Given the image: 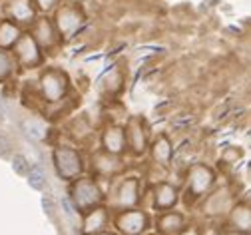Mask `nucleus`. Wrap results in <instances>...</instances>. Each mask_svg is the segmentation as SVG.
Wrapping results in <instances>:
<instances>
[{"label":"nucleus","mask_w":251,"mask_h":235,"mask_svg":"<svg viewBox=\"0 0 251 235\" xmlns=\"http://www.w3.org/2000/svg\"><path fill=\"white\" fill-rule=\"evenodd\" d=\"M153 235H162V233H153Z\"/></svg>","instance_id":"36"},{"label":"nucleus","mask_w":251,"mask_h":235,"mask_svg":"<svg viewBox=\"0 0 251 235\" xmlns=\"http://www.w3.org/2000/svg\"><path fill=\"white\" fill-rule=\"evenodd\" d=\"M177 235H201V229H200L198 225H190V227L185 225Z\"/></svg>","instance_id":"31"},{"label":"nucleus","mask_w":251,"mask_h":235,"mask_svg":"<svg viewBox=\"0 0 251 235\" xmlns=\"http://www.w3.org/2000/svg\"><path fill=\"white\" fill-rule=\"evenodd\" d=\"M122 84H124V78H122L120 70L114 66V68L110 70V76L106 78V82H104V86H102V90L108 92L110 96H114V94H118V92L122 90Z\"/></svg>","instance_id":"24"},{"label":"nucleus","mask_w":251,"mask_h":235,"mask_svg":"<svg viewBox=\"0 0 251 235\" xmlns=\"http://www.w3.org/2000/svg\"><path fill=\"white\" fill-rule=\"evenodd\" d=\"M20 36H22V28H20V24H16V22L10 20V18L0 20V48L12 50Z\"/></svg>","instance_id":"20"},{"label":"nucleus","mask_w":251,"mask_h":235,"mask_svg":"<svg viewBox=\"0 0 251 235\" xmlns=\"http://www.w3.org/2000/svg\"><path fill=\"white\" fill-rule=\"evenodd\" d=\"M70 2H72V4H78V2H82V0H70Z\"/></svg>","instance_id":"35"},{"label":"nucleus","mask_w":251,"mask_h":235,"mask_svg":"<svg viewBox=\"0 0 251 235\" xmlns=\"http://www.w3.org/2000/svg\"><path fill=\"white\" fill-rule=\"evenodd\" d=\"M52 163L58 178L62 182H72L82 176L84 172V159L78 150L68 146H58L52 152Z\"/></svg>","instance_id":"3"},{"label":"nucleus","mask_w":251,"mask_h":235,"mask_svg":"<svg viewBox=\"0 0 251 235\" xmlns=\"http://www.w3.org/2000/svg\"><path fill=\"white\" fill-rule=\"evenodd\" d=\"M26 180H28V185L40 191L46 187V170L40 165V163H34V165H30V170L26 174Z\"/></svg>","instance_id":"22"},{"label":"nucleus","mask_w":251,"mask_h":235,"mask_svg":"<svg viewBox=\"0 0 251 235\" xmlns=\"http://www.w3.org/2000/svg\"><path fill=\"white\" fill-rule=\"evenodd\" d=\"M227 221L231 229L251 233V206L241 201V204H233V208L227 213Z\"/></svg>","instance_id":"19"},{"label":"nucleus","mask_w":251,"mask_h":235,"mask_svg":"<svg viewBox=\"0 0 251 235\" xmlns=\"http://www.w3.org/2000/svg\"><path fill=\"white\" fill-rule=\"evenodd\" d=\"M231 208H233V197L229 187H217L215 191H209L203 197L201 211L207 217H222V215H227Z\"/></svg>","instance_id":"9"},{"label":"nucleus","mask_w":251,"mask_h":235,"mask_svg":"<svg viewBox=\"0 0 251 235\" xmlns=\"http://www.w3.org/2000/svg\"><path fill=\"white\" fill-rule=\"evenodd\" d=\"M150 152H151V159L155 161V165L164 167V170H168V167L172 165L174 154H176L174 152V144H172L168 133H160V136L151 142Z\"/></svg>","instance_id":"17"},{"label":"nucleus","mask_w":251,"mask_h":235,"mask_svg":"<svg viewBox=\"0 0 251 235\" xmlns=\"http://www.w3.org/2000/svg\"><path fill=\"white\" fill-rule=\"evenodd\" d=\"M194 122H196V118H194L192 114H183L179 120L174 122V128H176V130H185V128H190Z\"/></svg>","instance_id":"28"},{"label":"nucleus","mask_w":251,"mask_h":235,"mask_svg":"<svg viewBox=\"0 0 251 235\" xmlns=\"http://www.w3.org/2000/svg\"><path fill=\"white\" fill-rule=\"evenodd\" d=\"M142 183L138 178H126L122 180L112 195V208L118 209H132L138 208V204L142 201Z\"/></svg>","instance_id":"7"},{"label":"nucleus","mask_w":251,"mask_h":235,"mask_svg":"<svg viewBox=\"0 0 251 235\" xmlns=\"http://www.w3.org/2000/svg\"><path fill=\"white\" fill-rule=\"evenodd\" d=\"M96 235H116V233H112V231H108V229H104V231H100V233H96Z\"/></svg>","instance_id":"34"},{"label":"nucleus","mask_w":251,"mask_h":235,"mask_svg":"<svg viewBox=\"0 0 251 235\" xmlns=\"http://www.w3.org/2000/svg\"><path fill=\"white\" fill-rule=\"evenodd\" d=\"M102 150L114 156H122L128 150V140H126V128L118 124H110L102 131Z\"/></svg>","instance_id":"14"},{"label":"nucleus","mask_w":251,"mask_h":235,"mask_svg":"<svg viewBox=\"0 0 251 235\" xmlns=\"http://www.w3.org/2000/svg\"><path fill=\"white\" fill-rule=\"evenodd\" d=\"M215 185V172L207 163H194L185 172V187H183V201L185 206H196L201 201Z\"/></svg>","instance_id":"1"},{"label":"nucleus","mask_w":251,"mask_h":235,"mask_svg":"<svg viewBox=\"0 0 251 235\" xmlns=\"http://www.w3.org/2000/svg\"><path fill=\"white\" fill-rule=\"evenodd\" d=\"M112 223L120 231V235H144L150 227V217L144 209H138V208L118 209Z\"/></svg>","instance_id":"6"},{"label":"nucleus","mask_w":251,"mask_h":235,"mask_svg":"<svg viewBox=\"0 0 251 235\" xmlns=\"http://www.w3.org/2000/svg\"><path fill=\"white\" fill-rule=\"evenodd\" d=\"M222 235H249V233H245V231H237V229H227V231H222Z\"/></svg>","instance_id":"33"},{"label":"nucleus","mask_w":251,"mask_h":235,"mask_svg":"<svg viewBox=\"0 0 251 235\" xmlns=\"http://www.w3.org/2000/svg\"><path fill=\"white\" fill-rule=\"evenodd\" d=\"M68 76L66 72H62L58 68H48L42 72L40 80H38V88H40V94L44 98V102L48 104H56V102H62V98L66 96L68 92Z\"/></svg>","instance_id":"4"},{"label":"nucleus","mask_w":251,"mask_h":235,"mask_svg":"<svg viewBox=\"0 0 251 235\" xmlns=\"http://www.w3.org/2000/svg\"><path fill=\"white\" fill-rule=\"evenodd\" d=\"M126 140H128V150L134 156H144L148 150V130L140 116H132L126 124Z\"/></svg>","instance_id":"11"},{"label":"nucleus","mask_w":251,"mask_h":235,"mask_svg":"<svg viewBox=\"0 0 251 235\" xmlns=\"http://www.w3.org/2000/svg\"><path fill=\"white\" fill-rule=\"evenodd\" d=\"M179 201V191L176 185L168 182H158L151 185V206L155 211H168L174 209Z\"/></svg>","instance_id":"12"},{"label":"nucleus","mask_w":251,"mask_h":235,"mask_svg":"<svg viewBox=\"0 0 251 235\" xmlns=\"http://www.w3.org/2000/svg\"><path fill=\"white\" fill-rule=\"evenodd\" d=\"M183 227H185V217L179 211H172V209L160 211L158 219H155V229L162 235H177Z\"/></svg>","instance_id":"18"},{"label":"nucleus","mask_w":251,"mask_h":235,"mask_svg":"<svg viewBox=\"0 0 251 235\" xmlns=\"http://www.w3.org/2000/svg\"><path fill=\"white\" fill-rule=\"evenodd\" d=\"M241 156H243V152H241L239 148L229 146V148L224 150V154H222V161H224V163H237V161L241 159Z\"/></svg>","instance_id":"27"},{"label":"nucleus","mask_w":251,"mask_h":235,"mask_svg":"<svg viewBox=\"0 0 251 235\" xmlns=\"http://www.w3.org/2000/svg\"><path fill=\"white\" fill-rule=\"evenodd\" d=\"M110 223V209L102 206H96L82 213V235H96L104 231Z\"/></svg>","instance_id":"13"},{"label":"nucleus","mask_w":251,"mask_h":235,"mask_svg":"<svg viewBox=\"0 0 251 235\" xmlns=\"http://www.w3.org/2000/svg\"><path fill=\"white\" fill-rule=\"evenodd\" d=\"M12 170H14L18 176H26L28 170H30V161H28V157L22 156V154H14V156H12Z\"/></svg>","instance_id":"25"},{"label":"nucleus","mask_w":251,"mask_h":235,"mask_svg":"<svg viewBox=\"0 0 251 235\" xmlns=\"http://www.w3.org/2000/svg\"><path fill=\"white\" fill-rule=\"evenodd\" d=\"M60 2V0H34V4L38 10H44V12H50L56 8V4Z\"/></svg>","instance_id":"29"},{"label":"nucleus","mask_w":251,"mask_h":235,"mask_svg":"<svg viewBox=\"0 0 251 235\" xmlns=\"http://www.w3.org/2000/svg\"><path fill=\"white\" fill-rule=\"evenodd\" d=\"M30 34L36 38V42L40 44L42 50H52L58 44V40H60V34H58L54 22L48 20V18H36L34 24H32V32H30Z\"/></svg>","instance_id":"15"},{"label":"nucleus","mask_w":251,"mask_h":235,"mask_svg":"<svg viewBox=\"0 0 251 235\" xmlns=\"http://www.w3.org/2000/svg\"><path fill=\"white\" fill-rule=\"evenodd\" d=\"M14 68H16L14 56L8 50L0 48V82H6L14 74Z\"/></svg>","instance_id":"23"},{"label":"nucleus","mask_w":251,"mask_h":235,"mask_svg":"<svg viewBox=\"0 0 251 235\" xmlns=\"http://www.w3.org/2000/svg\"><path fill=\"white\" fill-rule=\"evenodd\" d=\"M12 150H14V142L8 133L0 131V157H10L12 156Z\"/></svg>","instance_id":"26"},{"label":"nucleus","mask_w":251,"mask_h":235,"mask_svg":"<svg viewBox=\"0 0 251 235\" xmlns=\"http://www.w3.org/2000/svg\"><path fill=\"white\" fill-rule=\"evenodd\" d=\"M90 163H92L94 176L106 178V180H112V178L120 176V174L124 172V167H126L120 156H114V154L104 152V150H100V152L94 154L92 159H90Z\"/></svg>","instance_id":"10"},{"label":"nucleus","mask_w":251,"mask_h":235,"mask_svg":"<svg viewBox=\"0 0 251 235\" xmlns=\"http://www.w3.org/2000/svg\"><path fill=\"white\" fill-rule=\"evenodd\" d=\"M6 16L16 24H34L36 20V4L34 0H8Z\"/></svg>","instance_id":"16"},{"label":"nucleus","mask_w":251,"mask_h":235,"mask_svg":"<svg viewBox=\"0 0 251 235\" xmlns=\"http://www.w3.org/2000/svg\"><path fill=\"white\" fill-rule=\"evenodd\" d=\"M68 199L72 208L78 211V213H84L96 206H102L104 204V191L102 187L98 185V182L94 178H76L70 182V187H68Z\"/></svg>","instance_id":"2"},{"label":"nucleus","mask_w":251,"mask_h":235,"mask_svg":"<svg viewBox=\"0 0 251 235\" xmlns=\"http://www.w3.org/2000/svg\"><path fill=\"white\" fill-rule=\"evenodd\" d=\"M12 56H14L16 64L22 66V68H26V70L38 68V66L42 64V60H44L40 44L36 42V38L30 34V32H22V36L18 38V42L12 48Z\"/></svg>","instance_id":"5"},{"label":"nucleus","mask_w":251,"mask_h":235,"mask_svg":"<svg viewBox=\"0 0 251 235\" xmlns=\"http://www.w3.org/2000/svg\"><path fill=\"white\" fill-rule=\"evenodd\" d=\"M20 128L24 131V136L34 142H42L48 136V126L40 118H26V120H22Z\"/></svg>","instance_id":"21"},{"label":"nucleus","mask_w":251,"mask_h":235,"mask_svg":"<svg viewBox=\"0 0 251 235\" xmlns=\"http://www.w3.org/2000/svg\"><path fill=\"white\" fill-rule=\"evenodd\" d=\"M201 235H222V229L215 225H207L205 229H201Z\"/></svg>","instance_id":"32"},{"label":"nucleus","mask_w":251,"mask_h":235,"mask_svg":"<svg viewBox=\"0 0 251 235\" xmlns=\"http://www.w3.org/2000/svg\"><path fill=\"white\" fill-rule=\"evenodd\" d=\"M84 14L78 6H72V4H66V6H60L56 10V16H54V26L58 30L60 36L64 38H72L76 36V32L82 28L84 24Z\"/></svg>","instance_id":"8"},{"label":"nucleus","mask_w":251,"mask_h":235,"mask_svg":"<svg viewBox=\"0 0 251 235\" xmlns=\"http://www.w3.org/2000/svg\"><path fill=\"white\" fill-rule=\"evenodd\" d=\"M42 208H44V211L54 219L56 209H54V204H52V199H50V197H42Z\"/></svg>","instance_id":"30"}]
</instances>
